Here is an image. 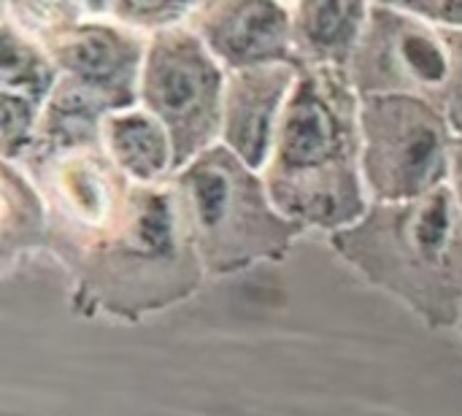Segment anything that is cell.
I'll return each mask as SVG.
<instances>
[{
  "label": "cell",
  "instance_id": "cell-1",
  "mask_svg": "<svg viewBox=\"0 0 462 416\" xmlns=\"http://www.w3.org/2000/svg\"><path fill=\"white\" fill-rule=\"evenodd\" d=\"M49 252L70 273L73 314L89 319L141 322L192 298L206 276L173 176L133 181L95 227Z\"/></svg>",
  "mask_w": 462,
  "mask_h": 416
},
{
  "label": "cell",
  "instance_id": "cell-2",
  "mask_svg": "<svg viewBox=\"0 0 462 416\" xmlns=\"http://www.w3.org/2000/svg\"><path fill=\"white\" fill-rule=\"evenodd\" d=\"M263 179L279 214L306 233L336 236L368 214L360 95L346 70L300 68Z\"/></svg>",
  "mask_w": 462,
  "mask_h": 416
},
{
  "label": "cell",
  "instance_id": "cell-3",
  "mask_svg": "<svg viewBox=\"0 0 462 416\" xmlns=\"http://www.w3.org/2000/svg\"><path fill=\"white\" fill-rule=\"evenodd\" d=\"M330 249L430 330L457 328L462 208L449 184L403 203H371L357 225L330 236Z\"/></svg>",
  "mask_w": 462,
  "mask_h": 416
},
{
  "label": "cell",
  "instance_id": "cell-4",
  "mask_svg": "<svg viewBox=\"0 0 462 416\" xmlns=\"http://www.w3.org/2000/svg\"><path fill=\"white\" fill-rule=\"evenodd\" d=\"M206 276H233L287 260L306 233L273 206L263 173L217 143L173 173Z\"/></svg>",
  "mask_w": 462,
  "mask_h": 416
},
{
  "label": "cell",
  "instance_id": "cell-5",
  "mask_svg": "<svg viewBox=\"0 0 462 416\" xmlns=\"http://www.w3.org/2000/svg\"><path fill=\"white\" fill-rule=\"evenodd\" d=\"M3 11L19 16L11 22L49 54L62 79L100 95L111 114L141 103V68L152 35L92 16L84 3H3Z\"/></svg>",
  "mask_w": 462,
  "mask_h": 416
},
{
  "label": "cell",
  "instance_id": "cell-6",
  "mask_svg": "<svg viewBox=\"0 0 462 416\" xmlns=\"http://www.w3.org/2000/svg\"><path fill=\"white\" fill-rule=\"evenodd\" d=\"M225 84L227 70L187 22L149 38L138 106L168 130L173 173L222 141Z\"/></svg>",
  "mask_w": 462,
  "mask_h": 416
},
{
  "label": "cell",
  "instance_id": "cell-7",
  "mask_svg": "<svg viewBox=\"0 0 462 416\" xmlns=\"http://www.w3.org/2000/svg\"><path fill=\"white\" fill-rule=\"evenodd\" d=\"M360 138L371 203L414 200L449 181L455 133L447 114L425 97H360Z\"/></svg>",
  "mask_w": 462,
  "mask_h": 416
},
{
  "label": "cell",
  "instance_id": "cell-8",
  "mask_svg": "<svg viewBox=\"0 0 462 416\" xmlns=\"http://www.w3.org/2000/svg\"><path fill=\"white\" fill-rule=\"evenodd\" d=\"M349 81L365 95L425 97L444 111L452 57L433 24L406 14L395 3H371V14L349 65Z\"/></svg>",
  "mask_w": 462,
  "mask_h": 416
},
{
  "label": "cell",
  "instance_id": "cell-9",
  "mask_svg": "<svg viewBox=\"0 0 462 416\" xmlns=\"http://www.w3.org/2000/svg\"><path fill=\"white\" fill-rule=\"evenodd\" d=\"M187 24L198 32V38L227 73L263 65L300 68L292 49V14L287 3H195Z\"/></svg>",
  "mask_w": 462,
  "mask_h": 416
},
{
  "label": "cell",
  "instance_id": "cell-10",
  "mask_svg": "<svg viewBox=\"0 0 462 416\" xmlns=\"http://www.w3.org/2000/svg\"><path fill=\"white\" fill-rule=\"evenodd\" d=\"M298 73L300 68L295 65H263L227 73L219 143L257 173L271 160L282 111Z\"/></svg>",
  "mask_w": 462,
  "mask_h": 416
},
{
  "label": "cell",
  "instance_id": "cell-11",
  "mask_svg": "<svg viewBox=\"0 0 462 416\" xmlns=\"http://www.w3.org/2000/svg\"><path fill=\"white\" fill-rule=\"evenodd\" d=\"M290 14L292 49L300 68L349 70L371 14V3L306 0L290 3Z\"/></svg>",
  "mask_w": 462,
  "mask_h": 416
},
{
  "label": "cell",
  "instance_id": "cell-12",
  "mask_svg": "<svg viewBox=\"0 0 462 416\" xmlns=\"http://www.w3.org/2000/svg\"><path fill=\"white\" fill-rule=\"evenodd\" d=\"M103 146L114 165L138 184H157L173 176L171 135L157 116L135 106L108 114L100 127Z\"/></svg>",
  "mask_w": 462,
  "mask_h": 416
},
{
  "label": "cell",
  "instance_id": "cell-13",
  "mask_svg": "<svg viewBox=\"0 0 462 416\" xmlns=\"http://www.w3.org/2000/svg\"><path fill=\"white\" fill-rule=\"evenodd\" d=\"M46 203L16 162H3V222H0V265L8 276L27 254L46 249Z\"/></svg>",
  "mask_w": 462,
  "mask_h": 416
},
{
  "label": "cell",
  "instance_id": "cell-14",
  "mask_svg": "<svg viewBox=\"0 0 462 416\" xmlns=\"http://www.w3.org/2000/svg\"><path fill=\"white\" fill-rule=\"evenodd\" d=\"M60 81V70L49 60V54L27 38L8 16L0 24V95L24 97L35 106H46L54 87Z\"/></svg>",
  "mask_w": 462,
  "mask_h": 416
},
{
  "label": "cell",
  "instance_id": "cell-15",
  "mask_svg": "<svg viewBox=\"0 0 462 416\" xmlns=\"http://www.w3.org/2000/svg\"><path fill=\"white\" fill-rule=\"evenodd\" d=\"M195 3L189 0H114V3H84L92 16H108L133 30L154 35L189 19Z\"/></svg>",
  "mask_w": 462,
  "mask_h": 416
},
{
  "label": "cell",
  "instance_id": "cell-16",
  "mask_svg": "<svg viewBox=\"0 0 462 416\" xmlns=\"http://www.w3.org/2000/svg\"><path fill=\"white\" fill-rule=\"evenodd\" d=\"M41 106L14 97V95H0V149H3V162H19L35 143L38 133V119H41Z\"/></svg>",
  "mask_w": 462,
  "mask_h": 416
},
{
  "label": "cell",
  "instance_id": "cell-17",
  "mask_svg": "<svg viewBox=\"0 0 462 416\" xmlns=\"http://www.w3.org/2000/svg\"><path fill=\"white\" fill-rule=\"evenodd\" d=\"M395 5L436 30H462V0H395Z\"/></svg>",
  "mask_w": 462,
  "mask_h": 416
},
{
  "label": "cell",
  "instance_id": "cell-18",
  "mask_svg": "<svg viewBox=\"0 0 462 416\" xmlns=\"http://www.w3.org/2000/svg\"><path fill=\"white\" fill-rule=\"evenodd\" d=\"M449 57H452V76H449V89L444 100V114L452 125V133L462 135V30H441Z\"/></svg>",
  "mask_w": 462,
  "mask_h": 416
},
{
  "label": "cell",
  "instance_id": "cell-19",
  "mask_svg": "<svg viewBox=\"0 0 462 416\" xmlns=\"http://www.w3.org/2000/svg\"><path fill=\"white\" fill-rule=\"evenodd\" d=\"M447 184L455 192L462 208V135H455L449 146V181Z\"/></svg>",
  "mask_w": 462,
  "mask_h": 416
},
{
  "label": "cell",
  "instance_id": "cell-20",
  "mask_svg": "<svg viewBox=\"0 0 462 416\" xmlns=\"http://www.w3.org/2000/svg\"><path fill=\"white\" fill-rule=\"evenodd\" d=\"M457 330H460V333H462V311H460V322H457Z\"/></svg>",
  "mask_w": 462,
  "mask_h": 416
}]
</instances>
